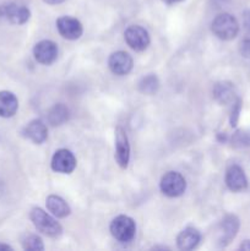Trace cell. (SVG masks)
<instances>
[{
  "mask_svg": "<svg viewBox=\"0 0 250 251\" xmlns=\"http://www.w3.org/2000/svg\"><path fill=\"white\" fill-rule=\"evenodd\" d=\"M29 218H31L32 223L36 227L38 232L43 233L44 235L50 238H58L60 237L63 233V228L61 226L56 222L54 217L43 211L39 207L32 208L31 213H29Z\"/></svg>",
  "mask_w": 250,
  "mask_h": 251,
  "instance_id": "6da1fadb",
  "label": "cell"
},
{
  "mask_svg": "<svg viewBox=\"0 0 250 251\" xmlns=\"http://www.w3.org/2000/svg\"><path fill=\"white\" fill-rule=\"evenodd\" d=\"M212 33L222 41H230L235 38L239 32V24L233 15L223 12L217 15L211 24Z\"/></svg>",
  "mask_w": 250,
  "mask_h": 251,
  "instance_id": "7a4b0ae2",
  "label": "cell"
},
{
  "mask_svg": "<svg viewBox=\"0 0 250 251\" xmlns=\"http://www.w3.org/2000/svg\"><path fill=\"white\" fill-rule=\"evenodd\" d=\"M110 233L113 238L120 243H129L134 239L136 233V225L129 216H118L110 223Z\"/></svg>",
  "mask_w": 250,
  "mask_h": 251,
  "instance_id": "3957f363",
  "label": "cell"
},
{
  "mask_svg": "<svg viewBox=\"0 0 250 251\" xmlns=\"http://www.w3.org/2000/svg\"><path fill=\"white\" fill-rule=\"evenodd\" d=\"M159 188L162 193L168 198H179L185 193L186 181L178 172H168L162 176Z\"/></svg>",
  "mask_w": 250,
  "mask_h": 251,
  "instance_id": "277c9868",
  "label": "cell"
},
{
  "mask_svg": "<svg viewBox=\"0 0 250 251\" xmlns=\"http://www.w3.org/2000/svg\"><path fill=\"white\" fill-rule=\"evenodd\" d=\"M0 17L14 25H24L31 17V11L26 5L12 1L0 6Z\"/></svg>",
  "mask_w": 250,
  "mask_h": 251,
  "instance_id": "5b68a950",
  "label": "cell"
},
{
  "mask_svg": "<svg viewBox=\"0 0 250 251\" xmlns=\"http://www.w3.org/2000/svg\"><path fill=\"white\" fill-rule=\"evenodd\" d=\"M125 42L131 49L136 51H142L150 46V34L144 27L132 25L125 29Z\"/></svg>",
  "mask_w": 250,
  "mask_h": 251,
  "instance_id": "8992f818",
  "label": "cell"
},
{
  "mask_svg": "<svg viewBox=\"0 0 250 251\" xmlns=\"http://www.w3.org/2000/svg\"><path fill=\"white\" fill-rule=\"evenodd\" d=\"M50 166L51 169L56 173L70 174L76 168V158L71 151L60 149L54 153Z\"/></svg>",
  "mask_w": 250,
  "mask_h": 251,
  "instance_id": "52a82bcc",
  "label": "cell"
},
{
  "mask_svg": "<svg viewBox=\"0 0 250 251\" xmlns=\"http://www.w3.org/2000/svg\"><path fill=\"white\" fill-rule=\"evenodd\" d=\"M58 46L53 41L44 39V41L38 42L34 46L33 55L39 64L50 65L58 58Z\"/></svg>",
  "mask_w": 250,
  "mask_h": 251,
  "instance_id": "ba28073f",
  "label": "cell"
},
{
  "mask_svg": "<svg viewBox=\"0 0 250 251\" xmlns=\"http://www.w3.org/2000/svg\"><path fill=\"white\" fill-rule=\"evenodd\" d=\"M56 28L61 37L69 39V41H75L82 36V25L77 19L69 16L59 17L56 20Z\"/></svg>",
  "mask_w": 250,
  "mask_h": 251,
  "instance_id": "9c48e42d",
  "label": "cell"
},
{
  "mask_svg": "<svg viewBox=\"0 0 250 251\" xmlns=\"http://www.w3.org/2000/svg\"><path fill=\"white\" fill-rule=\"evenodd\" d=\"M115 159L120 168H126L130 159V145L127 135L123 127L115 129Z\"/></svg>",
  "mask_w": 250,
  "mask_h": 251,
  "instance_id": "30bf717a",
  "label": "cell"
},
{
  "mask_svg": "<svg viewBox=\"0 0 250 251\" xmlns=\"http://www.w3.org/2000/svg\"><path fill=\"white\" fill-rule=\"evenodd\" d=\"M108 66H109L110 71H112L114 75L118 76H124L127 75L130 71L132 70V66H134V61L132 58L130 56V54H127L126 51H115L108 59Z\"/></svg>",
  "mask_w": 250,
  "mask_h": 251,
  "instance_id": "8fae6325",
  "label": "cell"
},
{
  "mask_svg": "<svg viewBox=\"0 0 250 251\" xmlns=\"http://www.w3.org/2000/svg\"><path fill=\"white\" fill-rule=\"evenodd\" d=\"M225 185L233 193H239L247 189L248 186V179L245 176L244 171L242 167L233 164L227 169L225 173Z\"/></svg>",
  "mask_w": 250,
  "mask_h": 251,
  "instance_id": "7c38bea8",
  "label": "cell"
},
{
  "mask_svg": "<svg viewBox=\"0 0 250 251\" xmlns=\"http://www.w3.org/2000/svg\"><path fill=\"white\" fill-rule=\"evenodd\" d=\"M238 230H239V220H238L237 216H225L221 222V235L220 239H218L221 247H225V245L229 244L235 238Z\"/></svg>",
  "mask_w": 250,
  "mask_h": 251,
  "instance_id": "4fadbf2b",
  "label": "cell"
},
{
  "mask_svg": "<svg viewBox=\"0 0 250 251\" xmlns=\"http://www.w3.org/2000/svg\"><path fill=\"white\" fill-rule=\"evenodd\" d=\"M22 135L28 140H31L32 142H34V144L41 145L48 137V129H47V125L41 119H34L24 127Z\"/></svg>",
  "mask_w": 250,
  "mask_h": 251,
  "instance_id": "5bb4252c",
  "label": "cell"
},
{
  "mask_svg": "<svg viewBox=\"0 0 250 251\" xmlns=\"http://www.w3.org/2000/svg\"><path fill=\"white\" fill-rule=\"evenodd\" d=\"M200 240L201 235L199 230L195 229V228L188 227L184 230H181L178 237H176V245H178L180 250L189 251L195 249L199 245V243H200Z\"/></svg>",
  "mask_w": 250,
  "mask_h": 251,
  "instance_id": "9a60e30c",
  "label": "cell"
},
{
  "mask_svg": "<svg viewBox=\"0 0 250 251\" xmlns=\"http://www.w3.org/2000/svg\"><path fill=\"white\" fill-rule=\"evenodd\" d=\"M19 109V100L10 91H0V118L14 117Z\"/></svg>",
  "mask_w": 250,
  "mask_h": 251,
  "instance_id": "2e32d148",
  "label": "cell"
},
{
  "mask_svg": "<svg viewBox=\"0 0 250 251\" xmlns=\"http://www.w3.org/2000/svg\"><path fill=\"white\" fill-rule=\"evenodd\" d=\"M47 210L56 218H65L71 212L68 202L56 195H50L47 198Z\"/></svg>",
  "mask_w": 250,
  "mask_h": 251,
  "instance_id": "e0dca14e",
  "label": "cell"
},
{
  "mask_svg": "<svg viewBox=\"0 0 250 251\" xmlns=\"http://www.w3.org/2000/svg\"><path fill=\"white\" fill-rule=\"evenodd\" d=\"M215 98L222 104H228L230 102L235 100V91L234 86L230 82H220L215 86L213 90Z\"/></svg>",
  "mask_w": 250,
  "mask_h": 251,
  "instance_id": "ac0fdd59",
  "label": "cell"
},
{
  "mask_svg": "<svg viewBox=\"0 0 250 251\" xmlns=\"http://www.w3.org/2000/svg\"><path fill=\"white\" fill-rule=\"evenodd\" d=\"M68 119L69 109L68 107H65V105L61 104V103L55 104L50 110H49L48 122L50 123L53 126H58V125L64 124L65 122H68Z\"/></svg>",
  "mask_w": 250,
  "mask_h": 251,
  "instance_id": "d6986e66",
  "label": "cell"
},
{
  "mask_svg": "<svg viewBox=\"0 0 250 251\" xmlns=\"http://www.w3.org/2000/svg\"><path fill=\"white\" fill-rule=\"evenodd\" d=\"M159 87V81L157 76L154 75H147L142 77L139 82V90L140 92L145 93V95H153L157 92Z\"/></svg>",
  "mask_w": 250,
  "mask_h": 251,
  "instance_id": "ffe728a7",
  "label": "cell"
},
{
  "mask_svg": "<svg viewBox=\"0 0 250 251\" xmlns=\"http://www.w3.org/2000/svg\"><path fill=\"white\" fill-rule=\"evenodd\" d=\"M232 144L238 149H250V130H239L232 136Z\"/></svg>",
  "mask_w": 250,
  "mask_h": 251,
  "instance_id": "44dd1931",
  "label": "cell"
},
{
  "mask_svg": "<svg viewBox=\"0 0 250 251\" xmlns=\"http://www.w3.org/2000/svg\"><path fill=\"white\" fill-rule=\"evenodd\" d=\"M22 247L25 250H31V251H39L44 250L43 242L41 238L36 234H28L22 239Z\"/></svg>",
  "mask_w": 250,
  "mask_h": 251,
  "instance_id": "7402d4cb",
  "label": "cell"
},
{
  "mask_svg": "<svg viewBox=\"0 0 250 251\" xmlns=\"http://www.w3.org/2000/svg\"><path fill=\"white\" fill-rule=\"evenodd\" d=\"M239 50L244 58H250V32H247L245 37L240 42Z\"/></svg>",
  "mask_w": 250,
  "mask_h": 251,
  "instance_id": "603a6c76",
  "label": "cell"
},
{
  "mask_svg": "<svg viewBox=\"0 0 250 251\" xmlns=\"http://www.w3.org/2000/svg\"><path fill=\"white\" fill-rule=\"evenodd\" d=\"M239 110H240V100H235L234 107L232 110V117H230V123L232 126H235L238 122V117H239Z\"/></svg>",
  "mask_w": 250,
  "mask_h": 251,
  "instance_id": "cb8c5ba5",
  "label": "cell"
},
{
  "mask_svg": "<svg viewBox=\"0 0 250 251\" xmlns=\"http://www.w3.org/2000/svg\"><path fill=\"white\" fill-rule=\"evenodd\" d=\"M243 21H244V27L247 29V32H250V10L244 11L243 15Z\"/></svg>",
  "mask_w": 250,
  "mask_h": 251,
  "instance_id": "d4e9b609",
  "label": "cell"
},
{
  "mask_svg": "<svg viewBox=\"0 0 250 251\" xmlns=\"http://www.w3.org/2000/svg\"><path fill=\"white\" fill-rule=\"evenodd\" d=\"M239 249L250 251V240H244V242L242 243V245L239 247Z\"/></svg>",
  "mask_w": 250,
  "mask_h": 251,
  "instance_id": "484cf974",
  "label": "cell"
},
{
  "mask_svg": "<svg viewBox=\"0 0 250 251\" xmlns=\"http://www.w3.org/2000/svg\"><path fill=\"white\" fill-rule=\"evenodd\" d=\"M44 2H47V4L49 5H56V4H60V2L65 1V0H43Z\"/></svg>",
  "mask_w": 250,
  "mask_h": 251,
  "instance_id": "4316f807",
  "label": "cell"
},
{
  "mask_svg": "<svg viewBox=\"0 0 250 251\" xmlns=\"http://www.w3.org/2000/svg\"><path fill=\"white\" fill-rule=\"evenodd\" d=\"M162 1H163L164 4L173 5V4H176V2H180V1H183V0H162Z\"/></svg>",
  "mask_w": 250,
  "mask_h": 251,
  "instance_id": "83f0119b",
  "label": "cell"
},
{
  "mask_svg": "<svg viewBox=\"0 0 250 251\" xmlns=\"http://www.w3.org/2000/svg\"><path fill=\"white\" fill-rule=\"evenodd\" d=\"M0 250H12V248L7 244H1L0 243Z\"/></svg>",
  "mask_w": 250,
  "mask_h": 251,
  "instance_id": "f1b7e54d",
  "label": "cell"
}]
</instances>
